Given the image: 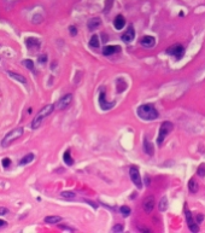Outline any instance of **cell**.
<instances>
[{
	"mask_svg": "<svg viewBox=\"0 0 205 233\" xmlns=\"http://www.w3.org/2000/svg\"><path fill=\"white\" fill-rule=\"evenodd\" d=\"M99 45H100V43H99V36H98V35H93V36L91 38V40H89V46L93 47V48H98Z\"/></svg>",
	"mask_w": 205,
	"mask_h": 233,
	"instance_id": "obj_23",
	"label": "cell"
},
{
	"mask_svg": "<svg viewBox=\"0 0 205 233\" xmlns=\"http://www.w3.org/2000/svg\"><path fill=\"white\" fill-rule=\"evenodd\" d=\"M121 51V47L119 46H114V45H110V46H105L103 48V55L104 56H111L116 52Z\"/></svg>",
	"mask_w": 205,
	"mask_h": 233,
	"instance_id": "obj_13",
	"label": "cell"
},
{
	"mask_svg": "<svg viewBox=\"0 0 205 233\" xmlns=\"http://www.w3.org/2000/svg\"><path fill=\"white\" fill-rule=\"evenodd\" d=\"M154 204H156V200L152 196L146 197L145 199L142 200V209L146 211V213H152L153 208H154Z\"/></svg>",
	"mask_w": 205,
	"mask_h": 233,
	"instance_id": "obj_10",
	"label": "cell"
},
{
	"mask_svg": "<svg viewBox=\"0 0 205 233\" xmlns=\"http://www.w3.org/2000/svg\"><path fill=\"white\" fill-rule=\"evenodd\" d=\"M112 4H114V0H106L105 1V11H110Z\"/></svg>",
	"mask_w": 205,
	"mask_h": 233,
	"instance_id": "obj_31",
	"label": "cell"
},
{
	"mask_svg": "<svg viewBox=\"0 0 205 233\" xmlns=\"http://www.w3.org/2000/svg\"><path fill=\"white\" fill-rule=\"evenodd\" d=\"M25 45L28 46V48H38L40 46V43L38 39L28 38V39H25Z\"/></svg>",
	"mask_w": 205,
	"mask_h": 233,
	"instance_id": "obj_16",
	"label": "cell"
},
{
	"mask_svg": "<svg viewBox=\"0 0 205 233\" xmlns=\"http://www.w3.org/2000/svg\"><path fill=\"white\" fill-rule=\"evenodd\" d=\"M119 211L122 213V215H123L124 217H127V216H129V215H130V208H129V207H127V205L121 207Z\"/></svg>",
	"mask_w": 205,
	"mask_h": 233,
	"instance_id": "obj_27",
	"label": "cell"
},
{
	"mask_svg": "<svg viewBox=\"0 0 205 233\" xmlns=\"http://www.w3.org/2000/svg\"><path fill=\"white\" fill-rule=\"evenodd\" d=\"M22 135H23V128H22V127H17V128L12 129L11 132H9V133L4 137L2 141H1V146H4V147L9 146L11 143H13V141L17 140L18 138H21Z\"/></svg>",
	"mask_w": 205,
	"mask_h": 233,
	"instance_id": "obj_3",
	"label": "cell"
},
{
	"mask_svg": "<svg viewBox=\"0 0 205 233\" xmlns=\"http://www.w3.org/2000/svg\"><path fill=\"white\" fill-rule=\"evenodd\" d=\"M69 32H70V34H71L73 36H75L76 34H77V29H76L75 25H70V27H69Z\"/></svg>",
	"mask_w": 205,
	"mask_h": 233,
	"instance_id": "obj_33",
	"label": "cell"
},
{
	"mask_svg": "<svg viewBox=\"0 0 205 233\" xmlns=\"http://www.w3.org/2000/svg\"><path fill=\"white\" fill-rule=\"evenodd\" d=\"M63 161H64L65 164H68V166H73V164H74V159L71 158V155H70V151H69V150L64 152V155H63Z\"/></svg>",
	"mask_w": 205,
	"mask_h": 233,
	"instance_id": "obj_20",
	"label": "cell"
},
{
	"mask_svg": "<svg viewBox=\"0 0 205 233\" xmlns=\"http://www.w3.org/2000/svg\"><path fill=\"white\" fill-rule=\"evenodd\" d=\"M87 203H88V204H91V205H92L93 208H97V205H96V204H94L93 202H91V200H87Z\"/></svg>",
	"mask_w": 205,
	"mask_h": 233,
	"instance_id": "obj_39",
	"label": "cell"
},
{
	"mask_svg": "<svg viewBox=\"0 0 205 233\" xmlns=\"http://www.w3.org/2000/svg\"><path fill=\"white\" fill-rule=\"evenodd\" d=\"M60 196H62L63 198H65V199H74L76 195L74 192H71V191H64V192L60 193Z\"/></svg>",
	"mask_w": 205,
	"mask_h": 233,
	"instance_id": "obj_26",
	"label": "cell"
},
{
	"mask_svg": "<svg viewBox=\"0 0 205 233\" xmlns=\"http://www.w3.org/2000/svg\"><path fill=\"white\" fill-rule=\"evenodd\" d=\"M188 189L192 193H197L198 190H199V186H198V182L195 181L194 179H191L189 182H188Z\"/></svg>",
	"mask_w": 205,
	"mask_h": 233,
	"instance_id": "obj_19",
	"label": "cell"
},
{
	"mask_svg": "<svg viewBox=\"0 0 205 233\" xmlns=\"http://www.w3.org/2000/svg\"><path fill=\"white\" fill-rule=\"evenodd\" d=\"M60 221H62L60 216H47V217H45V222H47V223H57V222Z\"/></svg>",
	"mask_w": 205,
	"mask_h": 233,
	"instance_id": "obj_25",
	"label": "cell"
},
{
	"mask_svg": "<svg viewBox=\"0 0 205 233\" xmlns=\"http://www.w3.org/2000/svg\"><path fill=\"white\" fill-rule=\"evenodd\" d=\"M59 227H60L62 230H66V231H71V232L74 231L73 228H70V227H68V226H63V225H62V226H59Z\"/></svg>",
	"mask_w": 205,
	"mask_h": 233,
	"instance_id": "obj_37",
	"label": "cell"
},
{
	"mask_svg": "<svg viewBox=\"0 0 205 233\" xmlns=\"http://www.w3.org/2000/svg\"><path fill=\"white\" fill-rule=\"evenodd\" d=\"M158 209L159 211H165L168 209V198L167 197H162V199L158 204Z\"/></svg>",
	"mask_w": 205,
	"mask_h": 233,
	"instance_id": "obj_22",
	"label": "cell"
},
{
	"mask_svg": "<svg viewBox=\"0 0 205 233\" xmlns=\"http://www.w3.org/2000/svg\"><path fill=\"white\" fill-rule=\"evenodd\" d=\"M134 38H135V32H134L133 25H129V28L127 29V32H126V33H123V34H122V36H121V39H122L124 43H127V44L131 43Z\"/></svg>",
	"mask_w": 205,
	"mask_h": 233,
	"instance_id": "obj_11",
	"label": "cell"
},
{
	"mask_svg": "<svg viewBox=\"0 0 205 233\" xmlns=\"http://www.w3.org/2000/svg\"><path fill=\"white\" fill-rule=\"evenodd\" d=\"M100 20L99 18H92V20H89V22H88V24H87V27H88V29L89 30H94V29H97L98 27L100 25Z\"/></svg>",
	"mask_w": 205,
	"mask_h": 233,
	"instance_id": "obj_17",
	"label": "cell"
},
{
	"mask_svg": "<svg viewBox=\"0 0 205 233\" xmlns=\"http://www.w3.org/2000/svg\"><path fill=\"white\" fill-rule=\"evenodd\" d=\"M165 52H167V55L174 56L176 59H180V58H182V56H184L185 48L182 45H173V46L168 47V50H167Z\"/></svg>",
	"mask_w": 205,
	"mask_h": 233,
	"instance_id": "obj_5",
	"label": "cell"
},
{
	"mask_svg": "<svg viewBox=\"0 0 205 233\" xmlns=\"http://www.w3.org/2000/svg\"><path fill=\"white\" fill-rule=\"evenodd\" d=\"M129 175H130L131 181H133V184H134L138 189H141V187H142V182H141V177H140V173H139V169H138L136 167H130Z\"/></svg>",
	"mask_w": 205,
	"mask_h": 233,
	"instance_id": "obj_6",
	"label": "cell"
},
{
	"mask_svg": "<svg viewBox=\"0 0 205 233\" xmlns=\"http://www.w3.org/2000/svg\"><path fill=\"white\" fill-rule=\"evenodd\" d=\"M144 151H145L147 155H150V156L153 155V145H152L147 139L144 140Z\"/></svg>",
	"mask_w": 205,
	"mask_h": 233,
	"instance_id": "obj_18",
	"label": "cell"
},
{
	"mask_svg": "<svg viewBox=\"0 0 205 233\" xmlns=\"http://www.w3.org/2000/svg\"><path fill=\"white\" fill-rule=\"evenodd\" d=\"M33 159H34V154H28V155H25L23 158H22L21 162H20V164H21V166H25V164L30 163Z\"/></svg>",
	"mask_w": 205,
	"mask_h": 233,
	"instance_id": "obj_21",
	"label": "cell"
},
{
	"mask_svg": "<svg viewBox=\"0 0 205 233\" xmlns=\"http://www.w3.org/2000/svg\"><path fill=\"white\" fill-rule=\"evenodd\" d=\"M99 105H100V108H101L103 110H110V109L115 105V101L109 103L108 100L105 99V93H104V91H101L100 94H99Z\"/></svg>",
	"mask_w": 205,
	"mask_h": 233,
	"instance_id": "obj_9",
	"label": "cell"
},
{
	"mask_svg": "<svg viewBox=\"0 0 205 233\" xmlns=\"http://www.w3.org/2000/svg\"><path fill=\"white\" fill-rule=\"evenodd\" d=\"M7 75H9L11 78H13V80H16V81L21 82V83H23V85H25V83H27V80H25V78H24V76H22L21 74L12 73V71H7Z\"/></svg>",
	"mask_w": 205,
	"mask_h": 233,
	"instance_id": "obj_15",
	"label": "cell"
},
{
	"mask_svg": "<svg viewBox=\"0 0 205 233\" xmlns=\"http://www.w3.org/2000/svg\"><path fill=\"white\" fill-rule=\"evenodd\" d=\"M140 44H141V46H144V47H146V48H151V47H153L154 44H156V40H154L153 36L146 35V36H142L140 39Z\"/></svg>",
	"mask_w": 205,
	"mask_h": 233,
	"instance_id": "obj_12",
	"label": "cell"
},
{
	"mask_svg": "<svg viewBox=\"0 0 205 233\" xmlns=\"http://www.w3.org/2000/svg\"><path fill=\"white\" fill-rule=\"evenodd\" d=\"M4 226H6V222L4 221V220H0V228L4 227Z\"/></svg>",
	"mask_w": 205,
	"mask_h": 233,
	"instance_id": "obj_38",
	"label": "cell"
},
{
	"mask_svg": "<svg viewBox=\"0 0 205 233\" xmlns=\"http://www.w3.org/2000/svg\"><path fill=\"white\" fill-rule=\"evenodd\" d=\"M46 60H47V57H46V55H42L39 57V62L40 63H46Z\"/></svg>",
	"mask_w": 205,
	"mask_h": 233,
	"instance_id": "obj_35",
	"label": "cell"
},
{
	"mask_svg": "<svg viewBox=\"0 0 205 233\" xmlns=\"http://www.w3.org/2000/svg\"><path fill=\"white\" fill-rule=\"evenodd\" d=\"M124 25H126V20H124V17H123L122 15L116 16V18H115V21H114V27H115L117 30H121V29L124 28Z\"/></svg>",
	"mask_w": 205,
	"mask_h": 233,
	"instance_id": "obj_14",
	"label": "cell"
},
{
	"mask_svg": "<svg viewBox=\"0 0 205 233\" xmlns=\"http://www.w3.org/2000/svg\"><path fill=\"white\" fill-rule=\"evenodd\" d=\"M23 65H25V68H28L29 70L34 71V63H33V60H30V59L23 60Z\"/></svg>",
	"mask_w": 205,
	"mask_h": 233,
	"instance_id": "obj_29",
	"label": "cell"
},
{
	"mask_svg": "<svg viewBox=\"0 0 205 233\" xmlns=\"http://www.w3.org/2000/svg\"><path fill=\"white\" fill-rule=\"evenodd\" d=\"M9 213V209L7 208H5V207H0V216L1 215H6Z\"/></svg>",
	"mask_w": 205,
	"mask_h": 233,
	"instance_id": "obj_34",
	"label": "cell"
},
{
	"mask_svg": "<svg viewBox=\"0 0 205 233\" xmlns=\"http://www.w3.org/2000/svg\"><path fill=\"white\" fill-rule=\"evenodd\" d=\"M54 110V105H52V104H50V105H46V106H43L41 110L39 111L38 114H36V116L34 117V120H33L32 122V128L33 129H36V128H39L40 126H41V123H42V121L52 112V111Z\"/></svg>",
	"mask_w": 205,
	"mask_h": 233,
	"instance_id": "obj_2",
	"label": "cell"
},
{
	"mask_svg": "<svg viewBox=\"0 0 205 233\" xmlns=\"http://www.w3.org/2000/svg\"><path fill=\"white\" fill-rule=\"evenodd\" d=\"M197 174H198L200 178H204V177H205V163H202L200 166L198 167Z\"/></svg>",
	"mask_w": 205,
	"mask_h": 233,
	"instance_id": "obj_28",
	"label": "cell"
},
{
	"mask_svg": "<svg viewBox=\"0 0 205 233\" xmlns=\"http://www.w3.org/2000/svg\"><path fill=\"white\" fill-rule=\"evenodd\" d=\"M1 163H2V167H4V168H7V167H10V164H11V159L10 158H2Z\"/></svg>",
	"mask_w": 205,
	"mask_h": 233,
	"instance_id": "obj_30",
	"label": "cell"
},
{
	"mask_svg": "<svg viewBox=\"0 0 205 233\" xmlns=\"http://www.w3.org/2000/svg\"><path fill=\"white\" fill-rule=\"evenodd\" d=\"M122 231H123L122 225H116V226L112 227V232H122Z\"/></svg>",
	"mask_w": 205,
	"mask_h": 233,
	"instance_id": "obj_32",
	"label": "cell"
},
{
	"mask_svg": "<svg viewBox=\"0 0 205 233\" xmlns=\"http://www.w3.org/2000/svg\"><path fill=\"white\" fill-rule=\"evenodd\" d=\"M185 214H186V220H187V225H188L189 231H192V232H198V231H199V226L194 222L193 217H192V214H191V211L188 210L187 205H185Z\"/></svg>",
	"mask_w": 205,
	"mask_h": 233,
	"instance_id": "obj_7",
	"label": "cell"
},
{
	"mask_svg": "<svg viewBox=\"0 0 205 233\" xmlns=\"http://www.w3.org/2000/svg\"><path fill=\"white\" fill-rule=\"evenodd\" d=\"M204 220V215H202V214H198L197 215V222L198 223H200V222Z\"/></svg>",
	"mask_w": 205,
	"mask_h": 233,
	"instance_id": "obj_36",
	"label": "cell"
},
{
	"mask_svg": "<svg viewBox=\"0 0 205 233\" xmlns=\"http://www.w3.org/2000/svg\"><path fill=\"white\" fill-rule=\"evenodd\" d=\"M138 116L144 121H152L158 117V111L152 104H144L138 108Z\"/></svg>",
	"mask_w": 205,
	"mask_h": 233,
	"instance_id": "obj_1",
	"label": "cell"
},
{
	"mask_svg": "<svg viewBox=\"0 0 205 233\" xmlns=\"http://www.w3.org/2000/svg\"><path fill=\"white\" fill-rule=\"evenodd\" d=\"M174 126L172 122L169 121H165L161 124V128H159V134H158V138H157V143L158 145H161L164 141V139L168 137V134L173 131Z\"/></svg>",
	"mask_w": 205,
	"mask_h": 233,
	"instance_id": "obj_4",
	"label": "cell"
},
{
	"mask_svg": "<svg viewBox=\"0 0 205 233\" xmlns=\"http://www.w3.org/2000/svg\"><path fill=\"white\" fill-rule=\"evenodd\" d=\"M71 100H73V94H65V96H63L60 99L57 101V108L59 109V110H63V109H66L69 105H70V103H71Z\"/></svg>",
	"mask_w": 205,
	"mask_h": 233,
	"instance_id": "obj_8",
	"label": "cell"
},
{
	"mask_svg": "<svg viewBox=\"0 0 205 233\" xmlns=\"http://www.w3.org/2000/svg\"><path fill=\"white\" fill-rule=\"evenodd\" d=\"M116 83H117V92H118V93L123 92V91L126 89V87H127V83L123 81V78H118V80L116 81Z\"/></svg>",
	"mask_w": 205,
	"mask_h": 233,
	"instance_id": "obj_24",
	"label": "cell"
}]
</instances>
